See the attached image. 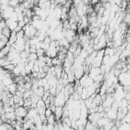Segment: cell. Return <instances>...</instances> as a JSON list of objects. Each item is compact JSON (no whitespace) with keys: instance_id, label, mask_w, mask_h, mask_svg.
<instances>
[{"instance_id":"obj_25","label":"cell","mask_w":130,"mask_h":130,"mask_svg":"<svg viewBox=\"0 0 130 130\" xmlns=\"http://www.w3.org/2000/svg\"><path fill=\"white\" fill-rule=\"evenodd\" d=\"M47 128L48 130H53L54 128V124H50V123H48L47 124Z\"/></svg>"},{"instance_id":"obj_11","label":"cell","mask_w":130,"mask_h":130,"mask_svg":"<svg viewBox=\"0 0 130 130\" xmlns=\"http://www.w3.org/2000/svg\"><path fill=\"white\" fill-rule=\"evenodd\" d=\"M6 115V117L7 119L10 120V121H13V120H15L16 119V115L15 113V112H11V113H5Z\"/></svg>"},{"instance_id":"obj_23","label":"cell","mask_w":130,"mask_h":130,"mask_svg":"<svg viewBox=\"0 0 130 130\" xmlns=\"http://www.w3.org/2000/svg\"><path fill=\"white\" fill-rule=\"evenodd\" d=\"M6 27H7V25H6V20L5 19H2L1 21H0V31H2V30L4 29Z\"/></svg>"},{"instance_id":"obj_19","label":"cell","mask_w":130,"mask_h":130,"mask_svg":"<svg viewBox=\"0 0 130 130\" xmlns=\"http://www.w3.org/2000/svg\"><path fill=\"white\" fill-rule=\"evenodd\" d=\"M34 94V92L31 90H25V92L24 93V96H23V99L24 100H27V99H30L31 96Z\"/></svg>"},{"instance_id":"obj_17","label":"cell","mask_w":130,"mask_h":130,"mask_svg":"<svg viewBox=\"0 0 130 130\" xmlns=\"http://www.w3.org/2000/svg\"><path fill=\"white\" fill-rule=\"evenodd\" d=\"M36 108H39V109H41V108H46L45 103V101L43 100L41 98L37 102V103H36Z\"/></svg>"},{"instance_id":"obj_14","label":"cell","mask_w":130,"mask_h":130,"mask_svg":"<svg viewBox=\"0 0 130 130\" xmlns=\"http://www.w3.org/2000/svg\"><path fill=\"white\" fill-rule=\"evenodd\" d=\"M38 59V56L37 55L36 53H30L28 54V61L35 62Z\"/></svg>"},{"instance_id":"obj_15","label":"cell","mask_w":130,"mask_h":130,"mask_svg":"<svg viewBox=\"0 0 130 130\" xmlns=\"http://www.w3.org/2000/svg\"><path fill=\"white\" fill-rule=\"evenodd\" d=\"M19 5H20L19 0H9V6L14 8V9Z\"/></svg>"},{"instance_id":"obj_12","label":"cell","mask_w":130,"mask_h":130,"mask_svg":"<svg viewBox=\"0 0 130 130\" xmlns=\"http://www.w3.org/2000/svg\"><path fill=\"white\" fill-rule=\"evenodd\" d=\"M13 83H14V80L12 79V77H5L3 80V83L6 86H8Z\"/></svg>"},{"instance_id":"obj_1","label":"cell","mask_w":130,"mask_h":130,"mask_svg":"<svg viewBox=\"0 0 130 130\" xmlns=\"http://www.w3.org/2000/svg\"><path fill=\"white\" fill-rule=\"evenodd\" d=\"M67 101L64 97V94L62 91L56 94L54 96V105L55 106H62L64 107L66 104Z\"/></svg>"},{"instance_id":"obj_20","label":"cell","mask_w":130,"mask_h":130,"mask_svg":"<svg viewBox=\"0 0 130 130\" xmlns=\"http://www.w3.org/2000/svg\"><path fill=\"white\" fill-rule=\"evenodd\" d=\"M47 121H48V123H50V124H54L56 122V119H55V116L54 114H52L51 116H49L48 118H47Z\"/></svg>"},{"instance_id":"obj_31","label":"cell","mask_w":130,"mask_h":130,"mask_svg":"<svg viewBox=\"0 0 130 130\" xmlns=\"http://www.w3.org/2000/svg\"><path fill=\"white\" fill-rule=\"evenodd\" d=\"M21 130H28V129H25V128H22Z\"/></svg>"},{"instance_id":"obj_3","label":"cell","mask_w":130,"mask_h":130,"mask_svg":"<svg viewBox=\"0 0 130 130\" xmlns=\"http://www.w3.org/2000/svg\"><path fill=\"white\" fill-rule=\"evenodd\" d=\"M100 73H102L101 72V69L100 67H91L89 73H88V75L90 77H91L93 80H94L98 75H100Z\"/></svg>"},{"instance_id":"obj_21","label":"cell","mask_w":130,"mask_h":130,"mask_svg":"<svg viewBox=\"0 0 130 130\" xmlns=\"http://www.w3.org/2000/svg\"><path fill=\"white\" fill-rule=\"evenodd\" d=\"M24 88L25 90H31L32 88V83L31 82H25Z\"/></svg>"},{"instance_id":"obj_24","label":"cell","mask_w":130,"mask_h":130,"mask_svg":"<svg viewBox=\"0 0 130 130\" xmlns=\"http://www.w3.org/2000/svg\"><path fill=\"white\" fill-rule=\"evenodd\" d=\"M52 114H53V112L51 111V109L49 107H48V108H46V109H45V115L46 118H48V117H49V116H51Z\"/></svg>"},{"instance_id":"obj_27","label":"cell","mask_w":130,"mask_h":130,"mask_svg":"<svg viewBox=\"0 0 130 130\" xmlns=\"http://www.w3.org/2000/svg\"><path fill=\"white\" fill-rule=\"evenodd\" d=\"M125 42H126V43H130V34H129V35H126V36H125Z\"/></svg>"},{"instance_id":"obj_26","label":"cell","mask_w":130,"mask_h":130,"mask_svg":"<svg viewBox=\"0 0 130 130\" xmlns=\"http://www.w3.org/2000/svg\"><path fill=\"white\" fill-rule=\"evenodd\" d=\"M100 2V0H91V1H90V4L92 6H95L96 4L99 3Z\"/></svg>"},{"instance_id":"obj_4","label":"cell","mask_w":130,"mask_h":130,"mask_svg":"<svg viewBox=\"0 0 130 130\" xmlns=\"http://www.w3.org/2000/svg\"><path fill=\"white\" fill-rule=\"evenodd\" d=\"M63 113H64V109L62 106H56L54 115L57 121H59L61 119V118L63 117Z\"/></svg>"},{"instance_id":"obj_8","label":"cell","mask_w":130,"mask_h":130,"mask_svg":"<svg viewBox=\"0 0 130 130\" xmlns=\"http://www.w3.org/2000/svg\"><path fill=\"white\" fill-rule=\"evenodd\" d=\"M54 72L56 73V77L58 79H60L61 77V74L64 71L63 67L61 65H58V66H54Z\"/></svg>"},{"instance_id":"obj_6","label":"cell","mask_w":130,"mask_h":130,"mask_svg":"<svg viewBox=\"0 0 130 130\" xmlns=\"http://www.w3.org/2000/svg\"><path fill=\"white\" fill-rule=\"evenodd\" d=\"M110 121V119H108L107 117H103V118H100L98 121H97V127H99V128H103Z\"/></svg>"},{"instance_id":"obj_2","label":"cell","mask_w":130,"mask_h":130,"mask_svg":"<svg viewBox=\"0 0 130 130\" xmlns=\"http://www.w3.org/2000/svg\"><path fill=\"white\" fill-rule=\"evenodd\" d=\"M15 113L16 116H18V117L25 118L27 116L28 109L24 106H18V107L15 108Z\"/></svg>"},{"instance_id":"obj_7","label":"cell","mask_w":130,"mask_h":130,"mask_svg":"<svg viewBox=\"0 0 130 130\" xmlns=\"http://www.w3.org/2000/svg\"><path fill=\"white\" fill-rule=\"evenodd\" d=\"M7 89H8V91L10 94L14 95V94H15L16 91L18 90V85H17V83H12V84H10L9 86H7Z\"/></svg>"},{"instance_id":"obj_22","label":"cell","mask_w":130,"mask_h":130,"mask_svg":"<svg viewBox=\"0 0 130 130\" xmlns=\"http://www.w3.org/2000/svg\"><path fill=\"white\" fill-rule=\"evenodd\" d=\"M45 51L42 48H38L37 49V51H36V54L38 57H41V56H45Z\"/></svg>"},{"instance_id":"obj_10","label":"cell","mask_w":130,"mask_h":130,"mask_svg":"<svg viewBox=\"0 0 130 130\" xmlns=\"http://www.w3.org/2000/svg\"><path fill=\"white\" fill-rule=\"evenodd\" d=\"M94 83V80L91 77H88L87 78H86V79L85 80V81H84V83H83V87L87 88L88 86H91Z\"/></svg>"},{"instance_id":"obj_28","label":"cell","mask_w":130,"mask_h":130,"mask_svg":"<svg viewBox=\"0 0 130 130\" xmlns=\"http://www.w3.org/2000/svg\"><path fill=\"white\" fill-rule=\"evenodd\" d=\"M67 130H77V129H75V128H73V127H69Z\"/></svg>"},{"instance_id":"obj_16","label":"cell","mask_w":130,"mask_h":130,"mask_svg":"<svg viewBox=\"0 0 130 130\" xmlns=\"http://www.w3.org/2000/svg\"><path fill=\"white\" fill-rule=\"evenodd\" d=\"M63 62L58 58V57H55L54 58H52V65L53 66H58V65H62Z\"/></svg>"},{"instance_id":"obj_5","label":"cell","mask_w":130,"mask_h":130,"mask_svg":"<svg viewBox=\"0 0 130 130\" xmlns=\"http://www.w3.org/2000/svg\"><path fill=\"white\" fill-rule=\"evenodd\" d=\"M38 114V113L36 108H30L29 109H28V113H27L26 117L28 119H34Z\"/></svg>"},{"instance_id":"obj_13","label":"cell","mask_w":130,"mask_h":130,"mask_svg":"<svg viewBox=\"0 0 130 130\" xmlns=\"http://www.w3.org/2000/svg\"><path fill=\"white\" fill-rule=\"evenodd\" d=\"M2 34H3V35H5V36H6L7 38H10V36H11V34H12V31L8 28V27H6V28H5L4 29H3L2 30Z\"/></svg>"},{"instance_id":"obj_9","label":"cell","mask_w":130,"mask_h":130,"mask_svg":"<svg viewBox=\"0 0 130 130\" xmlns=\"http://www.w3.org/2000/svg\"><path fill=\"white\" fill-rule=\"evenodd\" d=\"M37 96H38L40 98H41L43 96H44V94H45V90L44 89V87L43 86H38V88L34 92Z\"/></svg>"},{"instance_id":"obj_30","label":"cell","mask_w":130,"mask_h":130,"mask_svg":"<svg viewBox=\"0 0 130 130\" xmlns=\"http://www.w3.org/2000/svg\"><path fill=\"white\" fill-rule=\"evenodd\" d=\"M98 130H104V128H100Z\"/></svg>"},{"instance_id":"obj_18","label":"cell","mask_w":130,"mask_h":130,"mask_svg":"<svg viewBox=\"0 0 130 130\" xmlns=\"http://www.w3.org/2000/svg\"><path fill=\"white\" fill-rule=\"evenodd\" d=\"M31 104H32V102H31V99H27V100H25L23 106L25 107L27 109H29L31 107Z\"/></svg>"},{"instance_id":"obj_29","label":"cell","mask_w":130,"mask_h":130,"mask_svg":"<svg viewBox=\"0 0 130 130\" xmlns=\"http://www.w3.org/2000/svg\"><path fill=\"white\" fill-rule=\"evenodd\" d=\"M3 109V106H0V113H1Z\"/></svg>"}]
</instances>
